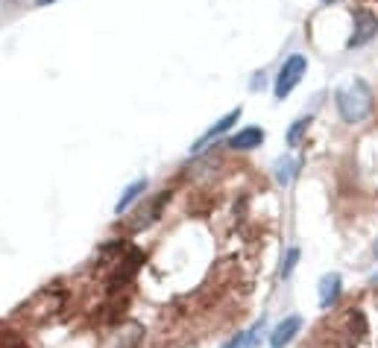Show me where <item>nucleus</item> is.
Here are the masks:
<instances>
[{"label":"nucleus","mask_w":378,"mask_h":348,"mask_svg":"<svg viewBox=\"0 0 378 348\" xmlns=\"http://www.w3.org/2000/svg\"><path fill=\"white\" fill-rule=\"evenodd\" d=\"M335 106H338V114H340L343 123L358 126V123H364L372 114L375 94H372V88L364 80H352L349 85L335 91Z\"/></svg>","instance_id":"f257e3e1"},{"label":"nucleus","mask_w":378,"mask_h":348,"mask_svg":"<svg viewBox=\"0 0 378 348\" xmlns=\"http://www.w3.org/2000/svg\"><path fill=\"white\" fill-rule=\"evenodd\" d=\"M305 70H308V59L305 56H291V59H285V65L279 67V77H276V85H273V94H276V99H285L296 85H299V80L305 77Z\"/></svg>","instance_id":"f03ea898"},{"label":"nucleus","mask_w":378,"mask_h":348,"mask_svg":"<svg viewBox=\"0 0 378 348\" xmlns=\"http://www.w3.org/2000/svg\"><path fill=\"white\" fill-rule=\"evenodd\" d=\"M378 36V15L369 9H355V30H352V38L346 41L349 50L364 47Z\"/></svg>","instance_id":"7ed1b4c3"},{"label":"nucleus","mask_w":378,"mask_h":348,"mask_svg":"<svg viewBox=\"0 0 378 348\" xmlns=\"http://www.w3.org/2000/svg\"><path fill=\"white\" fill-rule=\"evenodd\" d=\"M241 114H244V109L238 106V109H232V112H229L226 117H220V120H217V123H215V126H211V129H205V132H202V135L197 138V143L191 146V156H200V153H202V149H205V146H208L211 141H217L220 135H226V132H229V129L234 126V123L241 120Z\"/></svg>","instance_id":"20e7f679"},{"label":"nucleus","mask_w":378,"mask_h":348,"mask_svg":"<svg viewBox=\"0 0 378 348\" xmlns=\"http://www.w3.org/2000/svg\"><path fill=\"white\" fill-rule=\"evenodd\" d=\"M299 331H302V316H285L270 334V348H288Z\"/></svg>","instance_id":"39448f33"},{"label":"nucleus","mask_w":378,"mask_h":348,"mask_svg":"<svg viewBox=\"0 0 378 348\" xmlns=\"http://www.w3.org/2000/svg\"><path fill=\"white\" fill-rule=\"evenodd\" d=\"M141 263H144V252H138V249H129V255L124 258V266H121V269H117L114 276H112V281H109V290L114 293V290H121L124 284H129Z\"/></svg>","instance_id":"423d86ee"},{"label":"nucleus","mask_w":378,"mask_h":348,"mask_svg":"<svg viewBox=\"0 0 378 348\" xmlns=\"http://www.w3.org/2000/svg\"><path fill=\"white\" fill-rule=\"evenodd\" d=\"M264 138H267V135H264L261 126H247V129H241V132H234V135L226 141V146H229V149H238V153H247V149L261 146Z\"/></svg>","instance_id":"0eeeda50"},{"label":"nucleus","mask_w":378,"mask_h":348,"mask_svg":"<svg viewBox=\"0 0 378 348\" xmlns=\"http://www.w3.org/2000/svg\"><path fill=\"white\" fill-rule=\"evenodd\" d=\"M340 287H343V281H340L338 272H328V276L320 278V308H323V310H328V308L338 305Z\"/></svg>","instance_id":"6e6552de"},{"label":"nucleus","mask_w":378,"mask_h":348,"mask_svg":"<svg viewBox=\"0 0 378 348\" xmlns=\"http://www.w3.org/2000/svg\"><path fill=\"white\" fill-rule=\"evenodd\" d=\"M171 199V190H161L156 199H150L147 202V208H141L138 211V219H135V229H144V226H150V222H156L158 219V214H161V205Z\"/></svg>","instance_id":"1a4fd4ad"},{"label":"nucleus","mask_w":378,"mask_h":348,"mask_svg":"<svg viewBox=\"0 0 378 348\" xmlns=\"http://www.w3.org/2000/svg\"><path fill=\"white\" fill-rule=\"evenodd\" d=\"M299 158H291V156H281L276 164H273V176H276V182L281 185V187H288L293 179H296V173H299Z\"/></svg>","instance_id":"9d476101"},{"label":"nucleus","mask_w":378,"mask_h":348,"mask_svg":"<svg viewBox=\"0 0 378 348\" xmlns=\"http://www.w3.org/2000/svg\"><path fill=\"white\" fill-rule=\"evenodd\" d=\"M141 193H147V179H135L129 187H124L121 199H117V205H114V214H117V217L126 214V211L132 208V202H138Z\"/></svg>","instance_id":"9b49d317"},{"label":"nucleus","mask_w":378,"mask_h":348,"mask_svg":"<svg viewBox=\"0 0 378 348\" xmlns=\"http://www.w3.org/2000/svg\"><path fill=\"white\" fill-rule=\"evenodd\" d=\"M308 126H311V114L293 120V126L288 129V146H299V141H302L305 132H308Z\"/></svg>","instance_id":"f8f14e48"},{"label":"nucleus","mask_w":378,"mask_h":348,"mask_svg":"<svg viewBox=\"0 0 378 348\" xmlns=\"http://www.w3.org/2000/svg\"><path fill=\"white\" fill-rule=\"evenodd\" d=\"M296 263H299V249L291 246V249H288V255H285V261H281V278H291V276H293V269H296Z\"/></svg>","instance_id":"ddd939ff"},{"label":"nucleus","mask_w":378,"mask_h":348,"mask_svg":"<svg viewBox=\"0 0 378 348\" xmlns=\"http://www.w3.org/2000/svg\"><path fill=\"white\" fill-rule=\"evenodd\" d=\"M0 348H30L27 342H23L15 331H9V328H4L0 331Z\"/></svg>","instance_id":"4468645a"},{"label":"nucleus","mask_w":378,"mask_h":348,"mask_svg":"<svg viewBox=\"0 0 378 348\" xmlns=\"http://www.w3.org/2000/svg\"><path fill=\"white\" fill-rule=\"evenodd\" d=\"M223 348H247V334H238V337H232Z\"/></svg>","instance_id":"2eb2a0df"},{"label":"nucleus","mask_w":378,"mask_h":348,"mask_svg":"<svg viewBox=\"0 0 378 348\" xmlns=\"http://www.w3.org/2000/svg\"><path fill=\"white\" fill-rule=\"evenodd\" d=\"M50 4H56V0H36V6H50Z\"/></svg>","instance_id":"dca6fc26"},{"label":"nucleus","mask_w":378,"mask_h":348,"mask_svg":"<svg viewBox=\"0 0 378 348\" xmlns=\"http://www.w3.org/2000/svg\"><path fill=\"white\" fill-rule=\"evenodd\" d=\"M332 4H340V0H323V6H332Z\"/></svg>","instance_id":"f3484780"},{"label":"nucleus","mask_w":378,"mask_h":348,"mask_svg":"<svg viewBox=\"0 0 378 348\" xmlns=\"http://www.w3.org/2000/svg\"><path fill=\"white\" fill-rule=\"evenodd\" d=\"M375 258H378V240H375Z\"/></svg>","instance_id":"a211bd4d"}]
</instances>
